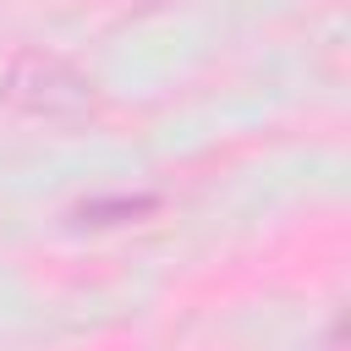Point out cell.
<instances>
[{
	"instance_id": "cell-1",
	"label": "cell",
	"mask_w": 351,
	"mask_h": 351,
	"mask_svg": "<svg viewBox=\"0 0 351 351\" xmlns=\"http://www.w3.org/2000/svg\"><path fill=\"white\" fill-rule=\"evenodd\" d=\"M0 99L22 115H44V121H60V115H82L93 110L99 88L88 71H77L71 60L49 55V49H16L0 71Z\"/></svg>"
}]
</instances>
